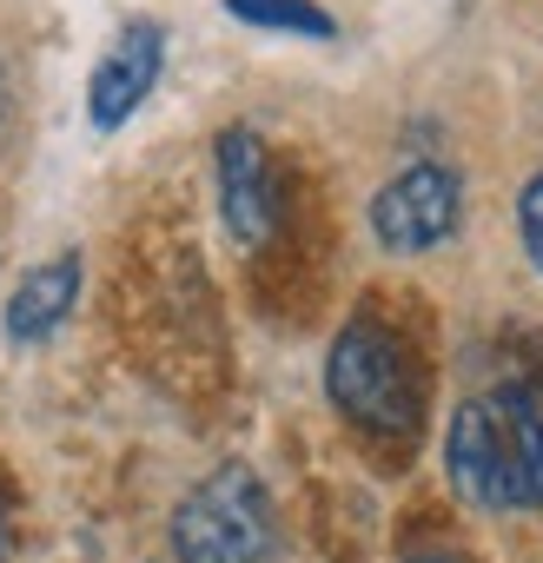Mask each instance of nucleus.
<instances>
[{
    "instance_id": "nucleus-1",
    "label": "nucleus",
    "mask_w": 543,
    "mask_h": 563,
    "mask_svg": "<svg viewBox=\"0 0 543 563\" xmlns=\"http://www.w3.org/2000/svg\"><path fill=\"white\" fill-rule=\"evenodd\" d=\"M444 477L470 510H543V398L523 385L464 398L444 424Z\"/></svg>"
},
{
    "instance_id": "nucleus-2",
    "label": "nucleus",
    "mask_w": 543,
    "mask_h": 563,
    "mask_svg": "<svg viewBox=\"0 0 543 563\" xmlns=\"http://www.w3.org/2000/svg\"><path fill=\"white\" fill-rule=\"evenodd\" d=\"M325 398H332V411H339L352 431H365V438H411V431L424 424V378H418V358H411V345H405L385 319H372V312L345 319L339 339L325 345Z\"/></svg>"
},
{
    "instance_id": "nucleus-3",
    "label": "nucleus",
    "mask_w": 543,
    "mask_h": 563,
    "mask_svg": "<svg viewBox=\"0 0 543 563\" xmlns=\"http://www.w3.org/2000/svg\"><path fill=\"white\" fill-rule=\"evenodd\" d=\"M173 563H279V510L252 464H212L166 517Z\"/></svg>"
},
{
    "instance_id": "nucleus-4",
    "label": "nucleus",
    "mask_w": 543,
    "mask_h": 563,
    "mask_svg": "<svg viewBox=\"0 0 543 563\" xmlns=\"http://www.w3.org/2000/svg\"><path fill=\"white\" fill-rule=\"evenodd\" d=\"M378 252L391 258H424L464 225V179L444 159H405L365 206Z\"/></svg>"
},
{
    "instance_id": "nucleus-5",
    "label": "nucleus",
    "mask_w": 543,
    "mask_h": 563,
    "mask_svg": "<svg viewBox=\"0 0 543 563\" xmlns=\"http://www.w3.org/2000/svg\"><path fill=\"white\" fill-rule=\"evenodd\" d=\"M212 192H219V225L239 252H258L279 232V173H272V146L252 126L212 133Z\"/></svg>"
},
{
    "instance_id": "nucleus-6",
    "label": "nucleus",
    "mask_w": 543,
    "mask_h": 563,
    "mask_svg": "<svg viewBox=\"0 0 543 563\" xmlns=\"http://www.w3.org/2000/svg\"><path fill=\"white\" fill-rule=\"evenodd\" d=\"M166 27L153 21V14H133L113 41H107V54L93 60V74H87V126L93 133H120L146 100H153V87H159V74H166Z\"/></svg>"
},
{
    "instance_id": "nucleus-7",
    "label": "nucleus",
    "mask_w": 543,
    "mask_h": 563,
    "mask_svg": "<svg viewBox=\"0 0 543 563\" xmlns=\"http://www.w3.org/2000/svg\"><path fill=\"white\" fill-rule=\"evenodd\" d=\"M80 286H87V258H80V252H54V258H41L34 272H21V286L8 292V312H0L8 345H47V339L74 319Z\"/></svg>"
},
{
    "instance_id": "nucleus-8",
    "label": "nucleus",
    "mask_w": 543,
    "mask_h": 563,
    "mask_svg": "<svg viewBox=\"0 0 543 563\" xmlns=\"http://www.w3.org/2000/svg\"><path fill=\"white\" fill-rule=\"evenodd\" d=\"M219 8L239 27L258 34H286V41H339V21L319 8V0H219Z\"/></svg>"
},
{
    "instance_id": "nucleus-9",
    "label": "nucleus",
    "mask_w": 543,
    "mask_h": 563,
    "mask_svg": "<svg viewBox=\"0 0 543 563\" xmlns=\"http://www.w3.org/2000/svg\"><path fill=\"white\" fill-rule=\"evenodd\" d=\"M517 239H523V252H530V265L543 272V166L523 179V192H517Z\"/></svg>"
},
{
    "instance_id": "nucleus-10",
    "label": "nucleus",
    "mask_w": 543,
    "mask_h": 563,
    "mask_svg": "<svg viewBox=\"0 0 543 563\" xmlns=\"http://www.w3.org/2000/svg\"><path fill=\"white\" fill-rule=\"evenodd\" d=\"M405 563H477V556H464V550H444V543H431V550H411Z\"/></svg>"
},
{
    "instance_id": "nucleus-11",
    "label": "nucleus",
    "mask_w": 543,
    "mask_h": 563,
    "mask_svg": "<svg viewBox=\"0 0 543 563\" xmlns=\"http://www.w3.org/2000/svg\"><path fill=\"white\" fill-rule=\"evenodd\" d=\"M8 120H14V74L0 67V133H8Z\"/></svg>"
},
{
    "instance_id": "nucleus-12",
    "label": "nucleus",
    "mask_w": 543,
    "mask_h": 563,
    "mask_svg": "<svg viewBox=\"0 0 543 563\" xmlns=\"http://www.w3.org/2000/svg\"><path fill=\"white\" fill-rule=\"evenodd\" d=\"M0 563H8V484H0Z\"/></svg>"
}]
</instances>
